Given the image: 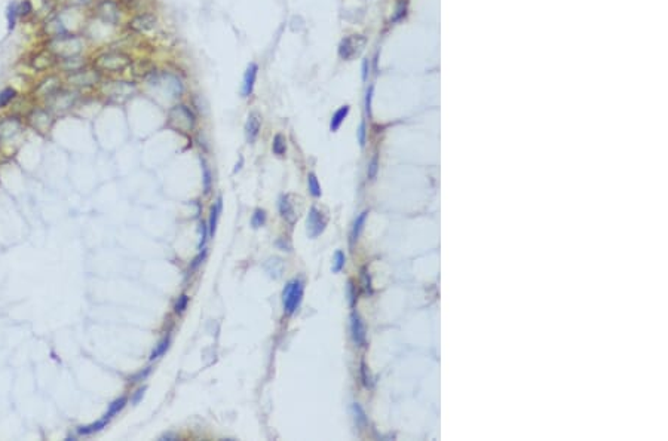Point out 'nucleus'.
<instances>
[{
	"label": "nucleus",
	"mask_w": 668,
	"mask_h": 441,
	"mask_svg": "<svg viewBox=\"0 0 668 441\" xmlns=\"http://www.w3.org/2000/svg\"><path fill=\"white\" fill-rule=\"evenodd\" d=\"M46 49H49L57 60H67L82 55L85 49V42L77 34L67 33L49 39L46 43Z\"/></svg>",
	"instance_id": "obj_1"
},
{
	"label": "nucleus",
	"mask_w": 668,
	"mask_h": 441,
	"mask_svg": "<svg viewBox=\"0 0 668 441\" xmlns=\"http://www.w3.org/2000/svg\"><path fill=\"white\" fill-rule=\"evenodd\" d=\"M132 64V58L122 51H107L98 54L94 61H92V67L97 71H100L101 74H118L123 73L125 70L131 67Z\"/></svg>",
	"instance_id": "obj_2"
},
{
	"label": "nucleus",
	"mask_w": 668,
	"mask_h": 441,
	"mask_svg": "<svg viewBox=\"0 0 668 441\" xmlns=\"http://www.w3.org/2000/svg\"><path fill=\"white\" fill-rule=\"evenodd\" d=\"M168 125L178 133H190L196 125V116L186 104H175L168 112Z\"/></svg>",
	"instance_id": "obj_3"
},
{
	"label": "nucleus",
	"mask_w": 668,
	"mask_h": 441,
	"mask_svg": "<svg viewBox=\"0 0 668 441\" xmlns=\"http://www.w3.org/2000/svg\"><path fill=\"white\" fill-rule=\"evenodd\" d=\"M302 297H303V282L300 279L290 281L282 291L284 310L287 315H292L297 310L302 302Z\"/></svg>",
	"instance_id": "obj_4"
},
{
	"label": "nucleus",
	"mask_w": 668,
	"mask_h": 441,
	"mask_svg": "<svg viewBox=\"0 0 668 441\" xmlns=\"http://www.w3.org/2000/svg\"><path fill=\"white\" fill-rule=\"evenodd\" d=\"M67 82L76 88H89V86L101 84V73L95 68L84 67L77 71H73L67 74Z\"/></svg>",
	"instance_id": "obj_5"
},
{
	"label": "nucleus",
	"mask_w": 668,
	"mask_h": 441,
	"mask_svg": "<svg viewBox=\"0 0 668 441\" xmlns=\"http://www.w3.org/2000/svg\"><path fill=\"white\" fill-rule=\"evenodd\" d=\"M95 15L105 24L116 25L120 21V6L115 0H98L95 5Z\"/></svg>",
	"instance_id": "obj_6"
},
{
	"label": "nucleus",
	"mask_w": 668,
	"mask_h": 441,
	"mask_svg": "<svg viewBox=\"0 0 668 441\" xmlns=\"http://www.w3.org/2000/svg\"><path fill=\"white\" fill-rule=\"evenodd\" d=\"M103 91L110 98H129L137 91V86L128 81H109L103 84Z\"/></svg>",
	"instance_id": "obj_7"
},
{
	"label": "nucleus",
	"mask_w": 668,
	"mask_h": 441,
	"mask_svg": "<svg viewBox=\"0 0 668 441\" xmlns=\"http://www.w3.org/2000/svg\"><path fill=\"white\" fill-rule=\"evenodd\" d=\"M77 101V92L69 89H58L54 95L48 98V104L55 112H66L71 109Z\"/></svg>",
	"instance_id": "obj_8"
},
{
	"label": "nucleus",
	"mask_w": 668,
	"mask_h": 441,
	"mask_svg": "<svg viewBox=\"0 0 668 441\" xmlns=\"http://www.w3.org/2000/svg\"><path fill=\"white\" fill-rule=\"evenodd\" d=\"M365 42H367L365 37L361 34H354V36L344 37L339 45V57L342 60H352L354 57H357L362 51Z\"/></svg>",
	"instance_id": "obj_9"
},
{
	"label": "nucleus",
	"mask_w": 668,
	"mask_h": 441,
	"mask_svg": "<svg viewBox=\"0 0 668 441\" xmlns=\"http://www.w3.org/2000/svg\"><path fill=\"white\" fill-rule=\"evenodd\" d=\"M156 25H157V18L154 17L153 14H149V12H144V14L136 15V17L129 21V24H128L129 30H132V32H136V33H140V34L152 32V30L156 29Z\"/></svg>",
	"instance_id": "obj_10"
},
{
	"label": "nucleus",
	"mask_w": 668,
	"mask_h": 441,
	"mask_svg": "<svg viewBox=\"0 0 668 441\" xmlns=\"http://www.w3.org/2000/svg\"><path fill=\"white\" fill-rule=\"evenodd\" d=\"M306 226H308L309 238H318L324 232V229H326L327 219L318 208L312 206L308 214Z\"/></svg>",
	"instance_id": "obj_11"
},
{
	"label": "nucleus",
	"mask_w": 668,
	"mask_h": 441,
	"mask_svg": "<svg viewBox=\"0 0 668 441\" xmlns=\"http://www.w3.org/2000/svg\"><path fill=\"white\" fill-rule=\"evenodd\" d=\"M27 119H29V123L40 133H46L54 122L51 112L48 109H35V110H32V113L29 115Z\"/></svg>",
	"instance_id": "obj_12"
},
{
	"label": "nucleus",
	"mask_w": 668,
	"mask_h": 441,
	"mask_svg": "<svg viewBox=\"0 0 668 441\" xmlns=\"http://www.w3.org/2000/svg\"><path fill=\"white\" fill-rule=\"evenodd\" d=\"M257 74L258 66L256 63H250L247 70H245V73H244V79H242V91L241 92H242L244 98H248V97L253 95L254 86H256V82H257Z\"/></svg>",
	"instance_id": "obj_13"
},
{
	"label": "nucleus",
	"mask_w": 668,
	"mask_h": 441,
	"mask_svg": "<svg viewBox=\"0 0 668 441\" xmlns=\"http://www.w3.org/2000/svg\"><path fill=\"white\" fill-rule=\"evenodd\" d=\"M57 61L58 60L55 58V55L49 49H43V51L37 52V54H35L32 57L30 66L35 68V70L45 71V70H49V68L54 67L57 64Z\"/></svg>",
	"instance_id": "obj_14"
},
{
	"label": "nucleus",
	"mask_w": 668,
	"mask_h": 441,
	"mask_svg": "<svg viewBox=\"0 0 668 441\" xmlns=\"http://www.w3.org/2000/svg\"><path fill=\"white\" fill-rule=\"evenodd\" d=\"M21 122L17 118H5L0 120V140H9L19 134Z\"/></svg>",
	"instance_id": "obj_15"
},
{
	"label": "nucleus",
	"mask_w": 668,
	"mask_h": 441,
	"mask_svg": "<svg viewBox=\"0 0 668 441\" xmlns=\"http://www.w3.org/2000/svg\"><path fill=\"white\" fill-rule=\"evenodd\" d=\"M260 128H261V118H260V115L256 113V112L250 113V116L247 119V123H245V137H247L248 143H254L257 140L258 134H260Z\"/></svg>",
	"instance_id": "obj_16"
},
{
	"label": "nucleus",
	"mask_w": 668,
	"mask_h": 441,
	"mask_svg": "<svg viewBox=\"0 0 668 441\" xmlns=\"http://www.w3.org/2000/svg\"><path fill=\"white\" fill-rule=\"evenodd\" d=\"M351 333H352V340L355 342L357 346L365 345V327L358 314H352L351 317Z\"/></svg>",
	"instance_id": "obj_17"
},
{
	"label": "nucleus",
	"mask_w": 668,
	"mask_h": 441,
	"mask_svg": "<svg viewBox=\"0 0 668 441\" xmlns=\"http://www.w3.org/2000/svg\"><path fill=\"white\" fill-rule=\"evenodd\" d=\"M60 88H61V81H60V77L55 76V74H49L46 79H43V81L39 84V86H37V92L42 94V97L49 98V97L54 95Z\"/></svg>",
	"instance_id": "obj_18"
},
{
	"label": "nucleus",
	"mask_w": 668,
	"mask_h": 441,
	"mask_svg": "<svg viewBox=\"0 0 668 441\" xmlns=\"http://www.w3.org/2000/svg\"><path fill=\"white\" fill-rule=\"evenodd\" d=\"M279 213L284 217V220L288 221L290 224H294L296 220H297V214L294 211V206H292V202L290 201L288 195L281 196V199H279Z\"/></svg>",
	"instance_id": "obj_19"
},
{
	"label": "nucleus",
	"mask_w": 668,
	"mask_h": 441,
	"mask_svg": "<svg viewBox=\"0 0 668 441\" xmlns=\"http://www.w3.org/2000/svg\"><path fill=\"white\" fill-rule=\"evenodd\" d=\"M349 110H351V107L346 104V106H342V107H340V109L333 115L331 122H330V131H331V133H336V131L342 126L344 119L348 118V115H349Z\"/></svg>",
	"instance_id": "obj_20"
},
{
	"label": "nucleus",
	"mask_w": 668,
	"mask_h": 441,
	"mask_svg": "<svg viewBox=\"0 0 668 441\" xmlns=\"http://www.w3.org/2000/svg\"><path fill=\"white\" fill-rule=\"evenodd\" d=\"M18 15V3L17 2H11L6 8V21H8V32H14L17 27Z\"/></svg>",
	"instance_id": "obj_21"
},
{
	"label": "nucleus",
	"mask_w": 668,
	"mask_h": 441,
	"mask_svg": "<svg viewBox=\"0 0 668 441\" xmlns=\"http://www.w3.org/2000/svg\"><path fill=\"white\" fill-rule=\"evenodd\" d=\"M222 198H219L217 199V202L211 206V211H209V235L211 237H214V234H216V229H217V221H219V216H220V213H222Z\"/></svg>",
	"instance_id": "obj_22"
},
{
	"label": "nucleus",
	"mask_w": 668,
	"mask_h": 441,
	"mask_svg": "<svg viewBox=\"0 0 668 441\" xmlns=\"http://www.w3.org/2000/svg\"><path fill=\"white\" fill-rule=\"evenodd\" d=\"M367 216H368V211H362L360 214V217H357V220L354 223V227H352V232H351V244H355L358 241L361 232L364 229V223H365Z\"/></svg>",
	"instance_id": "obj_23"
},
{
	"label": "nucleus",
	"mask_w": 668,
	"mask_h": 441,
	"mask_svg": "<svg viewBox=\"0 0 668 441\" xmlns=\"http://www.w3.org/2000/svg\"><path fill=\"white\" fill-rule=\"evenodd\" d=\"M17 95L18 92L15 88H12V86H6V88H3V89L0 91V109L8 107L11 102L17 98Z\"/></svg>",
	"instance_id": "obj_24"
},
{
	"label": "nucleus",
	"mask_w": 668,
	"mask_h": 441,
	"mask_svg": "<svg viewBox=\"0 0 668 441\" xmlns=\"http://www.w3.org/2000/svg\"><path fill=\"white\" fill-rule=\"evenodd\" d=\"M107 422H109V419L103 418L101 421H98V422H95V424H91L88 425V426H81V428L77 429V432H79L81 435H91V434H94V432L101 431L104 426L107 425Z\"/></svg>",
	"instance_id": "obj_25"
},
{
	"label": "nucleus",
	"mask_w": 668,
	"mask_h": 441,
	"mask_svg": "<svg viewBox=\"0 0 668 441\" xmlns=\"http://www.w3.org/2000/svg\"><path fill=\"white\" fill-rule=\"evenodd\" d=\"M272 150L278 156H284L287 153V140L282 134H276L272 141Z\"/></svg>",
	"instance_id": "obj_26"
},
{
	"label": "nucleus",
	"mask_w": 668,
	"mask_h": 441,
	"mask_svg": "<svg viewBox=\"0 0 668 441\" xmlns=\"http://www.w3.org/2000/svg\"><path fill=\"white\" fill-rule=\"evenodd\" d=\"M126 403H128L126 397H120V398H118L116 401H113V403L110 404V408H109V411H107V413L104 414V418L110 421V419H112V418H113L115 414H118L120 410H122V408L126 406Z\"/></svg>",
	"instance_id": "obj_27"
},
{
	"label": "nucleus",
	"mask_w": 668,
	"mask_h": 441,
	"mask_svg": "<svg viewBox=\"0 0 668 441\" xmlns=\"http://www.w3.org/2000/svg\"><path fill=\"white\" fill-rule=\"evenodd\" d=\"M170 343H171V339H170V336H167V338H164V339L161 340L159 343H157V346L153 349V352H152V355H150V361H154V359H157V358H161V356L164 355L167 351H168V348H170Z\"/></svg>",
	"instance_id": "obj_28"
},
{
	"label": "nucleus",
	"mask_w": 668,
	"mask_h": 441,
	"mask_svg": "<svg viewBox=\"0 0 668 441\" xmlns=\"http://www.w3.org/2000/svg\"><path fill=\"white\" fill-rule=\"evenodd\" d=\"M308 187L312 196H315V198L321 196V193H323L321 192V185H319V181H318V178H316V175L313 172H310L308 175Z\"/></svg>",
	"instance_id": "obj_29"
},
{
	"label": "nucleus",
	"mask_w": 668,
	"mask_h": 441,
	"mask_svg": "<svg viewBox=\"0 0 668 441\" xmlns=\"http://www.w3.org/2000/svg\"><path fill=\"white\" fill-rule=\"evenodd\" d=\"M352 410H354V414H355V422H357V426L360 428V429H364L367 424H368V421H367V416H365V413H364V410L361 407L358 403H355L354 406H352Z\"/></svg>",
	"instance_id": "obj_30"
},
{
	"label": "nucleus",
	"mask_w": 668,
	"mask_h": 441,
	"mask_svg": "<svg viewBox=\"0 0 668 441\" xmlns=\"http://www.w3.org/2000/svg\"><path fill=\"white\" fill-rule=\"evenodd\" d=\"M33 12V5L30 0H22L21 3H18V15L19 18L29 17Z\"/></svg>",
	"instance_id": "obj_31"
},
{
	"label": "nucleus",
	"mask_w": 668,
	"mask_h": 441,
	"mask_svg": "<svg viewBox=\"0 0 668 441\" xmlns=\"http://www.w3.org/2000/svg\"><path fill=\"white\" fill-rule=\"evenodd\" d=\"M344 263H346V255L343 251H336V254H334V265H333V272H340L344 268Z\"/></svg>",
	"instance_id": "obj_32"
},
{
	"label": "nucleus",
	"mask_w": 668,
	"mask_h": 441,
	"mask_svg": "<svg viewBox=\"0 0 668 441\" xmlns=\"http://www.w3.org/2000/svg\"><path fill=\"white\" fill-rule=\"evenodd\" d=\"M253 226L257 229V227H261L264 223H266V213L263 211V210H256V213H254V216H253Z\"/></svg>",
	"instance_id": "obj_33"
},
{
	"label": "nucleus",
	"mask_w": 668,
	"mask_h": 441,
	"mask_svg": "<svg viewBox=\"0 0 668 441\" xmlns=\"http://www.w3.org/2000/svg\"><path fill=\"white\" fill-rule=\"evenodd\" d=\"M377 171H379V158H377V154H375L373 159H371L370 164H368V171H367L370 180H375V178H376Z\"/></svg>",
	"instance_id": "obj_34"
},
{
	"label": "nucleus",
	"mask_w": 668,
	"mask_h": 441,
	"mask_svg": "<svg viewBox=\"0 0 668 441\" xmlns=\"http://www.w3.org/2000/svg\"><path fill=\"white\" fill-rule=\"evenodd\" d=\"M188 305H189V297H188V296H186V294L180 296V297H178V300H177V303H175V307H174L175 314H183V312L186 310Z\"/></svg>",
	"instance_id": "obj_35"
},
{
	"label": "nucleus",
	"mask_w": 668,
	"mask_h": 441,
	"mask_svg": "<svg viewBox=\"0 0 668 441\" xmlns=\"http://www.w3.org/2000/svg\"><path fill=\"white\" fill-rule=\"evenodd\" d=\"M202 171H204V189H205V193H209V189H211V172H209V168H208L205 161H202Z\"/></svg>",
	"instance_id": "obj_36"
},
{
	"label": "nucleus",
	"mask_w": 668,
	"mask_h": 441,
	"mask_svg": "<svg viewBox=\"0 0 668 441\" xmlns=\"http://www.w3.org/2000/svg\"><path fill=\"white\" fill-rule=\"evenodd\" d=\"M371 101H373V86H370L365 92V112L371 116Z\"/></svg>",
	"instance_id": "obj_37"
},
{
	"label": "nucleus",
	"mask_w": 668,
	"mask_h": 441,
	"mask_svg": "<svg viewBox=\"0 0 668 441\" xmlns=\"http://www.w3.org/2000/svg\"><path fill=\"white\" fill-rule=\"evenodd\" d=\"M66 6H70V8H77V6H85V5H89V3H92V2H95V0H61Z\"/></svg>",
	"instance_id": "obj_38"
},
{
	"label": "nucleus",
	"mask_w": 668,
	"mask_h": 441,
	"mask_svg": "<svg viewBox=\"0 0 668 441\" xmlns=\"http://www.w3.org/2000/svg\"><path fill=\"white\" fill-rule=\"evenodd\" d=\"M367 372H368V369H367V366H365V364L362 362V364H361V376H362V383H364V386H367V388H368L371 382H370V374L367 373Z\"/></svg>",
	"instance_id": "obj_39"
},
{
	"label": "nucleus",
	"mask_w": 668,
	"mask_h": 441,
	"mask_svg": "<svg viewBox=\"0 0 668 441\" xmlns=\"http://www.w3.org/2000/svg\"><path fill=\"white\" fill-rule=\"evenodd\" d=\"M365 136H367V131H365V123L362 122V123L360 125V128H358V141H360L361 147H364V146H365Z\"/></svg>",
	"instance_id": "obj_40"
},
{
	"label": "nucleus",
	"mask_w": 668,
	"mask_h": 441,
	"mask_svg": "<svg viewBox=\"0 0 668 441\" xmlns=\"http://www.w3.org/2000/svg\"><path fill=\"white\" fill-rule=\"evenodd\" d=\"M368 74H370V60L365 58V60L362 61V81H367V79H368Z\"/></svg>",
	"instance_id": "obj_41"
},
{
	"label": "nucleus",
	"mask_w": 668,
	"mask_h": 441,
	"mask_svg": "<svg viewBox=\"0 0 668 441\" xmlns=\"http://www.w3.org/2000/svg\"><path fill=\"white\" fill-rule=\"evenodd\" d=\"M201 227H199V230H201V239H199V248L202 250V247L205 245V241H206V224L205 223H201L199 224Z\"/></svg>",
	"instance_id": "obj_42"
},
{
	"label": "nucleus",
	"mask_w": 668,
	"mask_h": 441,
	"mask_svg": "<svg viewBox=\"0 0 668 441\" xmlns=\"http://www.w3.org/2000/svg\"><path fill=\"white\" fill-rule=\"evenodd\" d=\"M349 296H351V305L355 306L357 303V290H355V286H354V282H349Z\"/></svg>",
	"instance_id": "obj_43"
},
{
	"label": "nucleus",
	"mask_w": 668,
	"mask_h": 441,
	"mask_svg": "<svg viewBox=\"0 0 668 441\" xmlns=\"http://www.w3.org/2000/svg\"><path fill=\"white\" fill-rule=\"evenodd\" d=\"M362 278H364V282H365V289H367L368 291H370V293H371V291H373V290H371V281H370V276H368V273H367L365 271H364V275H362Z\"/></svg>",
	"instance_id": "obj_44"
},
{
	"label": "nucleus",
	"mask_w": 668,
	"mask_h": 441,
	"mask_svg": "<svg viewBox=\"0 0 668 441\" xmlns=\"http://www.w3.org/2000/svg\"><path fill=\"white\" fill-rule=\"evenodd\" d=\"M144 391H146V388H141V390H138V391H137V394H136V397H134V398H132V403H134V404H137L138 401H140V400H141V398H143V395H144Z\"/></svg>",
	"instance_id": "obj_45"
},
{
	"label": "nucleus",
	"mask_w": 668,
	"mask_h": 441,
	"mask_svg": "<svg viewBox=\"0 0 668 441\" xmlns=\"http://www.w3.org/2000/svg\"><path fill=\"white\" fill-rule=\"evenodd\" d=\"M204 257H205V250H204V251H202V253H201V254L198 255V257H196V258H195V260H193V262H195V263H193V266H192V268H193V269H195V268H196V266H198V265H199V263H201V260H204Z\"/></svg>",
	"instance_id": "obj_46"
}]
</instances>
